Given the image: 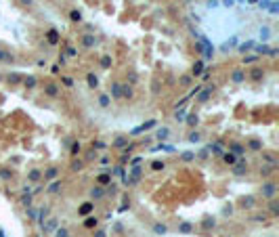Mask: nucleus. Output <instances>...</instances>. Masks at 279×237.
I'll return each mask as SVG.
<instances>
[{
  "label": "nucleus",
  "mask_w": 279,
  "mask_h": 237,
  "mask_svg": "<svg viewBox=\"0 0 279 237\" xmlns=\"http://www.w3.org/2000/svg\"><path fill=\"white\" fill-rule=\"evenodd\" d=\"M275 193V185H267V189H265V195H273Z\"/></svg>",
  "instance_id": "obj_1"
},
{
  "label": "nucleus",
  "mask_w": 279,
  "mask_h": 237,
  "mask_svg": "<svg viewBox=\"0 0 279 237\" xmlns=\"http://www.w3.org/2000/svg\"><path fill=\"white\" fill-rule=\"evenodd\" d=\"M166 134H168V128H159L157 130V136L159 138H166Z\"/></svg>",
  "instance_id": "obj_2"
},
{
  "label": "nucleus",
  "mask_w": 279,
  "mask_h": 237,
  "mask_svg": "<svg viewBox=\"0 0 279 237\" xmlns=\"http://www.w3.org/2000/svg\"><path fill=\"white\" fill-rule=\"evenodd\" d=\"M99 101H101V105H103V107H107V105H109V97H107V94H103Z\"/></svg>",
  "instance_id": "obj_3"
},
{
  "label": "nucleus",
  "mask_w": 279,
  "mask_h": 237,
  "mask_svg": "<svg viewBox=\"0 0 279 237\" xmlns=\"http://www.w3.org/2000/svg\"><path fill=\"white\" fill-rule=\"evenodd\" d=\"M233 80H235V82L243 80V74H241V72H235V74H233Z\"/></svg>",
  "instance_id": "obj_4"
},
{
  "label": "nucleus",
  "mask_w": 279,
  "mask_h": 237,
  "mask_svg": "<svg viewBox=\"0 0 279 237\" xmlns=\"http://www.w3.org/2000/svg\"><path fill=\"white\" fill-rule=\"evenodd\" d=\"M49 40H51V42H57V32H51V34H49Z\"/></svg>",
  "instance_id": "obj_5"
},
{
  "label": "nucleus",
  "mask_w": 279,
  "mask_h": 237,
  "mask_svg": "<svg viewBox=\"0 0 279 237\" xmlns=\"http://www.w3.org/2000/svg\"><path fill=\"white\" fill-rule=\"evenodd\" d=\"M243 206H248V208H252V206H254V199H252V197H248V199H246V204H243Z\"/></svg>",
  "instance_id": "obj_6"
},
{
  "label": "nucleus",
  "mask_w": 279,
  "mask_h": 237,
  "mask_svg": "<svg viewBox=\"0 0 279 237\" xmlns=\"http://www.w3.org/2000/svg\"><path fill=\"white\" fill-rule=\"evenodd\" d=\"M57 237H67V231H65V229H61V231H57Z\"/></svg>",
  "instance_id": "obj_7"
},
{
  "label": "nucleus",
  "mask_w": 279,
  "mask_h": 237,
  "mask_svg": "<svg viewBox=\"0 0 279 237\" xmlns=\"http://www.w3.org/2000/svg\"><path fill=\"white\" fill-rule=\"evenodd\" d=\"M260 34H262V38H265V40H267V38H269V28H265V30H262V32H260Z\"/></svg>",
  "instance_id": "obj_8"
},
{
  "label": "nucleus",
  "mask_w": 279,
  "mask_h": 237,
  "mask_svg": "<svg viewBox=\"0 0 279 237\" xmlns=\"http://www.w3.org/2000/svg\"><path fill=\"white\" fill-rule=\"evenodd\" d=\"M21 4H32V0H19Z\"/></svg>",
  "instance_id": "obj_9"
},
{
  "label": "nucleus",
  "mask_w": 279,
  "mask_h": 237,
  "mask_svg": "<svg viewBox=\"0 0 279 237\" xmlns=\"http://www.w3.org/2000/svg\"><path fill=\"white\" fill-rule=\"evenodd\" d=\"M0 59H4V55H2V53H0Z\"/></svg>",
  "instance_id": "obj_10"
}]
</instances>
